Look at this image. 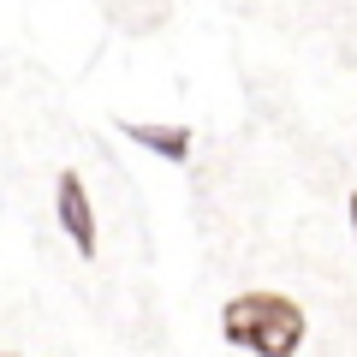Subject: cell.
<instances>
[{"label": "cell", "instance_id": "7a4b0ae2", "mask_svg": "<svg viewBox=\"0 0 357 357\" xmlns=\"http://www.w3.org/2000/svg\"><path fill=\"white\" fill-rule=\"evenodd\" d=\"M54 220H60V232L72 238V250L84 256V262H96V250H102V227H96V203H89V185L66 167V173H54Z\"/></svg>", "mask_w": 357, "mask_h": 357}, {"label": "cell", "instance_id": "3957f363", "mask_svg": "<svg viewBox=\"0 0 357 357\" xmlns=\"http://www.w3.org/2000/svg\"><path fill=\"white\" fill-rule=\"evenodd\" d=\"M126 143H137V149H149V155H161V161H191V126H149V119H126Z\"/></svg>", "mask_w": 357, "mask_h": 357}, {"label": "cell", "instance_id": "277c9868", "mask_svg": "<svg viewBox=\"0 0 357 357\" xmlns=\"http://www.w3.org/2000/svg\"><path fill=\"white\" fill-rule=\"evenodd\" d=\"M351 238H357V191H351Z\"/></svg>", "mask_w": 357, "mask_h": 357}, {"label": "cell", "instance_id": "5b68a950", "mask_svg": "<svg viewBox=\"0 0 357 357\" xmlns=\"http://www.w3.org/2000/svg\"><path fill=\"white\" fill-rule=\"evenodd\" d=\"M0 357H18V351H0Z\"/></svg>", "mask_w": 357, "mask_h": 357}, {"label": "cell", "instance_id": "6da1fadb", "mask_svg": "<svg viewBox=\"0 0 357 357\" xmlns=\"http://www.w3.org/2000/svg\"><path fill=\"white\" fill-rule=\"evenodd\" d=\"M220 340L250 357H298L310 340V316L286 292H238L220 310Z\"/></svg>", "mask_w": 357, "mask_h": 357}]
</instances>
